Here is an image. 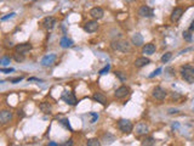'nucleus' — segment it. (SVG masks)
I'll return each instance as SVG.
<instances>
[{
	"mask_svg": "<svg viewBox=\"0 0 194 146\" xmlns=\"http://www.w3.org/2000/svg\"><path fill=\"white\" fill-rule=\"evenodd\" d=\"M61 123H62V124H64L68 129H71V130H72V128H71V126H69V121H68V120H62V122H61Z\"/></svg>",
	"mask_w": 194,
	"mask_h": 146,
	"instance_id": "33",
	"label": "nucleus"
},
{
	"mask_svg": "<svg viewBox=\"0 0 194 146\" xmlns=\"http://www.w3.org/2000/svg\"><path fill=\"white\" fill-rule=\"evenodd\" d=\"M153 14H154L153 9H150V8L147 6V5H143V6H141V8L138 9V15H140L141 17H152Z\"/></svg>",
	"mask_w": 194,
	"mask_h": 146,
	"instance_id": "9",
	"label": "nucleus"
},
{
	"mask_svg": "<svg viewBox=\"0 0 194 146\" xmlns=\"http://www.w3.org/2000/svg\"><path fill=\"white\" fill-rule=\"evenodd\" d=\"M49 145H50V146H56L57 144H56V142H53V141H51V142H49Z\"/></svg>",
	"mask_w": 194,
	"mask_h": 146,
	"instance_id": "40",
	"label": "nucleus"
},
{
	"mask_svg": "<svg viewBox=\"0 0 194 146\" xmlns=\"http://www.w3.org/2000/svg\"><path fill=\"white\" fill-rule=\"evenodd\" d=\"M112 48L117 51H120V52H130L131 51L130 43H129L127 40H123V39L112 42Z\"/></svg>",
	"mask_w": 194,
	"mask_h": 146,
	"instance_id": "2",
	"label": "nucleus"
},
{
	"mask_svg": "<svg viewBox=\"0 0 194 146\" xmlns=\"http://www.w3.org/2000/svg\"><path fill=\"white\" fill-rule=\"evenodd\" d=\"M171 56H172V52H165L163 56H161V62H163V64H166L168 61H170Z\"/></svg>",
	"mask_w": 194,
	"mask_h": 146,
	"instance_id": "22",
	"label": "nucleus"
},
{
	"mask_svg": "<svg viewBox=\"0 0 194 146\" xmlns=\"http://www.w3.org/2000/svg\"><path fill=\"white\" fill-rule=\"evenodd\" d=\"M150 64V60L148 57H138V58H136V61H135V66L136 67H143V66H147V65H149Z\"/></svg>",
	"mask_w": 194,
	"mask_h": 146,
	"instance_id": "17",
	"label": "nucleus"
},
{
	"mask_svg": "<svg viewBox=\"0 0 194 146\" xmlns=\"http://www.w3.org/2000/svg\"><path fill=\"white\" fill-rule=\"evenodd\" d=\"M160 72H161V68H158V70H155V71L153 72V73H150V74H149V78H153L154 76H158V74H159Z\"/></svg>",
	"mask_w": 194,
	"mask_h": 146,
	"instance_id": "32",
	"label": "nucleus"
},
{
	"mask_svg": "<svg viewBox=\"0 0 194 146\" xmlns=\"http://www.w3.org/2000/svg\"><path fill=\"white\" fill-rule=\"evenodd\" d=\"M109 70H111V65H107V66H105V67L100 71V74H106V73H108Z\"/></svg>",
	"mask_w": 194,
	"mask_h": 146,
	"instance_id": "29",
	"label": "nucleus"
},
{
	"mask_svg": "<svg viewBox=\"0 0 194 146\" xmlns=\"http://www.w3.org/2000/svg\"><path fill=\"white\" fill-rule=\"evenodd\" d=\"M92 98H93L95 101L100 102V104H102V105H106V104H107V98H106L103 94H101V93H95Z\"/></svg>",
	"mask_w": 194,
	"mask_h": 146,
	"instance_id": "19",
	"label": "nucleus"
},
{
	"mask_svg": "<svg viewBox=\"0 0 194 146\" xmlns=\"http://www.w3.org/2000/svg\"><path fill=\"white\" fill-rule=\"evenodd\" d=\"M135 133L136 135H143L148 133V126L146 122H138L135 127Z\"/></svg>",
	"mask_w": 194,
	"mask_h": 146,
	"instance_id": "6",
	"label": "nucleus"
},
{
	"mask_svg": "<svg viewBox=\"0 0 194 146\" xmlns=\"http://www.w3.org/2000/svg\"><path fill=\"white\" fill-rule=\"evenodd\" d=\"M0 71H2L3 73H10V72H14L15 70H14V68H2Z\"/></svg>",
	"mask_w": 194,
	"mask_h": 146,
	"instance_id": "34",
	"label": "nucleus"
},
{
	"mask_svg": "<svg viewBox=\"0 0 194 146\" xmlns=\"http://www.w3.org/2000/svg\"><path fill=\"white\" fill-rule=\"evenodd\" d=\"M55 60H56V55H55V54H49V55H46V56L43 57L41 65H43V66H49V65L53 64Z\"/></svg>",
	"mask_w": 194,
	"mask_h": 146,
	"instance_id": "15",
	"label": "nucleus"
},
{
	"mask_svg": "<svg viewBox=\"0 0 194 146\" xmlns=\"http://www.w3.org/2000/svg\"><path fill=\"white\" fill-rule=\"evenodd\" d=\"M23 79V77H16V78H10L9 80H10V83H14V84H16V83H20L21 80Z\"/></svg>",
	"mask_w": 194,
	"mask_h": 146,
	"instance_id": "30",
	"label": "nucleus"
},
{
	"mask_svg": "<svg viewBox=\"0 0 194 146\" xmlns=\"http://www.w3.org/2000/svg\"><path fill=\"white\" fill-rule=\"evenodd\" d=\"M97 28H99V23H97V20H96V21H87V22L84 24V29H85L87 33H93V32H96Z\"/></svg>",
	"mask_w": 194,
	"mask_h": 146,
	"instance_id": "8",
	"label": "nucleus"
},
{
	"mask_svg": "<svg viewBox=\"0 0 194 146\" xmlns=\"http://www.w3.org/2000/svg\"><path fill=\"white\" fill-rule=\"evenodd\" d=\"M91 114H92V120H91V123H95V122H96V120L99 118V116H97L96 113H93V112H91Z\"/></svg>",
	"mask_w": 194,
	"mask_h": 146,
	"instance_id": "35",
	"label": "nucleus"
},
{
	"mask_svg": "<svg viewBox=\"0 0 194 146\" xmlns=\"http://www.w3.org/2000/svg\"><path fill=\"white\" fill-rule=\"evenodd\" d=\"M62 100L64 101V102H67L68 105H77V99H75V96H74V94L73 93H69V92H63V94H62Z\"/></svg>",
	"mask_w": 194,
	"mask_h": 146,
	"instance_id": "4",
	"label": "nucleus"
},
{
	"mask_svg": "<svg viewBox=\"0 0 194 146\" xmlns=\"http://www.w3.org/2000/svg\"><path fill=\"white\" fill-rule=\"evenodd\" d=\"M180 73H181V77L187 83H189V84L194 83V66H192V65L182 66L180 70Z\"/></svg>",
	"mask_w": 194,
	"mask_h": 146,
	"instance_id": "1",
	"label": "nucleus"
},
{
	"mask_svg": "<svg viewBox=\"0 0 194 146\" xmlns=\"http://www.w3.org/2000/svg\"><path fill=\"white\" fill-rule=\"evenodd\" d=\"M0 62H2V65H3V66H8V65L10 64V57H8V56H3V57H2V60H0Z\"/></svg>",
	"mask_w": 194,
	"mask_h": 146,
	"instance_id": "26",
	"label": "nucleus"
},
{
	"mask_svg": "<svg viewBox=\"0 0 194 146\" xmlns=\"http://www.w3.org/2000/svg\"><path fill=\"white\" fill-rule=\"evenodd\" d=\"M142 52L146 55H153L155 52V45L153 43H148L142 48Z\"/></svg>",
	"mask_w": 194,
	"mask_h": 146,
	"instance_id": "16",
	"label": "nucleus"
},
{
	"mask_svg": "<svg viewBox=\"0 0 194 146\" xmlns=\"http://www.w3.org/2000/svg\"><path fill=\"white\" fill-rule=\"evenodd\" d=\"M55 24H56V18L51 17V16L45 17L44 21H43V26H44L45 29H47V31H51V29L55 27Z\"/></svg>",
	"mask_w": 194,
	"mask_h": 146,
	"instance_id": "10",
	"label": "nucleus"
},
{
	"mask_svg": "<svg viewBox=\"0 0 194 146\" xmlns=\"http://www.w3.org/2000/svg\"><path fill=\"white\" fill-rule=\"evenodd\" d=\"M129 88L127 86H120V88H118V89L115 90V93H114V95H115V98L117 99H123V98H125L127 94H129Z\"/></svg>",
	"mask_w": 194,
	"mask_h": 146,
	"instance_id": "13",
	"label": "nucleus"
},
{
	"mask_svg": "<svg viewBox=\"0 0 194 146\" xmlns=\"http://www.w3.org/2000/svg\"><path fill=\"white\" fill-rule=\"evenodd\" d=\"M189 31H190V32L194 31V20H193V22H192V24H190V27H189Z\"/></svg>",
	"mask_w": 194,
	"mask_h": 146,
	"instance_id": "37",
	"label": "nucleus"
},
{
	"mask_svg": "<svg viewBox=\"0 0 194 146\" xmlns=\"http://www.w3.org/2000/svg\"><path fill=\"white\" fill-rule=\"evenodd\" d=\"M154 144H155V140L152 136H147L143 140V145H154Z\"/></svg>",
	"mask_w": 194,
	"mask_h": 146,
	"instance_id": "25",
	"label": "nucleus"
},
{
	"mask_svg": "<svg viewBox=\"0 0 194 146\" xmlns=\"http://www.w3.org/2000/svg\"><path fill=\"white\" fill-rule=\"evenodd\" d=\"M12 118V112L9 111V110H3L2 112H0V122H2L3 124H6L11 121Z\"/></svg>",
	"mask_w": 194,
	"mask_h": 146,
	"instance_id": "7",
	"label": "nucleus"
},
{
	"mask_svg": "<svg viewBox=\"0 0 194 146\" xmlns=\"http://www.w3.org/2000/svg\"><path fill=\"white\" fill-rule=\"evenodd\" d=\"M131 40H132V44L136 45V46H141V45L143 44V37H142L140 33H135V34L132 36Z\"/></svg>",
	"mask_w": 194,
	"mask_h": 146,
	"instance_id": "18",
	"label": "nucleus"
},
{
	"mask_svg": "<svg viewBox=\"0 0 194 146\" xmlns=\"http://www.w3.org/2000/svg\"><path fill=\"white\" fill-rule=\"evenodd\" d=\"M39 108H40V111L41 112H44V113H51V110H52V106H51V104L50 102H46V101H44V102H41L40 105H39Z\"/></svg>",
	"mask_w": 194,
	"mask_h": 146,
	"instance_id": "20",
	"label": "nucleus"
},
{
	"mask_svg": "<svg viewBox=\"0 0 194 146\" xmlns=\"http://www.w3.org/2000/svg\"><path fill=\"white\" fill-rule=\"evenodd\" d=\"M28 80L29 82H32V80H35V82H43L41 79H39V78H28Z\"/></svg>",
	"mask_w": 194,
	"mask_h": 146,
	"instance_id": "36",
	"label": "nucleus"
},
{
	"mask_svg": "<svg viewBox=\"0 0 194 146\" xmlns=\"http://www.w3.org/2000/svg\"><path fill=\"white\" fill-rule=\"evenodd\" d=\"M14 58H15L17 62H22V61H24V54L15 52V54H14Z\"/></svg>",
	"mask_w": 194,
	"mask_h": 146,
	"instance_id": "23",
	"label": "nucleus"
},
{
	"mask_svg": "<svg viewBox=\"0 0 194 146\" xmlns=\"http://www.w3.org/2000/svg\"><path fill=\"white\" fill-rule=\"evenodd\" d=\"M115 76L121 80V82H124V80H126V76L123 73V72H120V71H118V72H115Z\"/></svg>",
	"mask_w": 194,
	"mask_h": 146,
	"instance_id": "28",
	"label": "nucleus"
},
{
	"mask_svg": "<svg viewBox=\"0 0 194 146\" xmlns=\"http://www.w3.org/2000/svg\"><path fill=\"white\" fill-rule=\"evenodd\" d=\"M86 145L87 146H100V141L97 139H90V140H87Z\"/></svg>",
	"mask_w": 194,
	"mask_h": 146,
	"instance_id": "24",
	"label": "nucleus"
},
{
	"mask_svg": "<svg viewBox=\"0 0 194 146\" xmlns=\"http://www.w3.org/2000/svg\"><path fill=\"white\" fill-rule=\"evenodd\" d=\"M183 38H184V40H187V42H192V34H190V31L189 32H183Z\"/></svg>",
	"mask_w": 194,
	"mask_h": 146,
	"instance_id": "27",
	"label": "nucleus"
},
{
	"mask_svg": "<svg viewBox=\"0 0 194 146\" xmlns=\"http://www.w3.org/2000/svg\"><path fill=\"white\" fill-rule=\"evenodd\" d=\"M152 95H153L156 100H164V99L166 98V92H165L161 86H155L154 89H153Z\"/></svg>",
	"mask_w": 194,
	"mask_h": 146,
	"instance_id": "5",
	"label": "nucleus"
},
{
	"mask_svg": "<svg viewBox=\"0 0 194 146\" xmlns=\"http://www.w3.org/2000/svg\"><path fill=\"white\" fill-rule=\"evenodd\" d=\"M126 2H134V0H126Z\"/></svg>",
	"mask_w": 194,
	"mask_h": 146,
	"instance_id": "41",
	"label": "nucleus"
},
{
	"mask_svg": "<svg viewBox=\"0 0 194 146\" xmlns=\"http://www.w3.org/2000/svg\"><path fill=\"white\" fill-rule=\"evenodd\" d=\"M72 144H73V142H72V140H68V142H64L63 145H64V146H71Z\"/></svg>",
	"mask_w": 194,
	"mask_h": 146,
	"instance_id": "38",
	"label": "nucleus"
},
{
	"mask_svg": "<svg viewBox=\"0 0 194 146\" xmlns=\"http://www.w3.org/2000/svg\"><path fill=\"white\" fill-rule=\"evenodd\" d=\"M59 45H61L62 48H71V46L73 45V42H72L71 39H68L67 37H63V38H61V40H59Z\"/></svg>",
	"mask_w": 194,
	"mask_h": 146,
	"instance_id": "21",
	"label": "nucleus"
},
{
	"mask_svg": "<svg viewBox=\"0 0 194 146\" xmlns=\"http://www.w3.org/2000/svg\"><path fill=\"white\" fill-rule=\"evenodd\" d=\"M183 15V9L182 8H175L174 11L171 12V21L172 22H178L180 18Z\"/></svg>",
	"mask_w": 194,
	"mask_h": 146,
	"instance_id": "14",
	"label": "nucleus"
},
{
	"mask_svg": "<svg viewBox=\"0 0 194 146\" xmlns=\"http://www.w3.org/2000/svg\"><path fill=\"white\" fill-rule=\"evenodd\" d=\"M29 50H32V44H29V43H22V44H18V45L15 46V51L16 52L26 54Z\"/></svg>",
	"mask_w": 194,
	"mask_h": 146,
	"instance_id": "12",
	"label": "nucleus"
},
{
	"mask_svg": "<svg viewBox=\"0 0 194 146\" xmlns=\"http://www.w3.org/2000/svg\"><path fill=\"white\" fill-rule=\"evenodd\" d=\"M17 114H18V116H21V117H23V111H18V112H17Z\"/></svg>",
	"mask_w": 194,
	"mask_h": 146,
	"instance_id": "39",
	"label": "nucleus"
},
{
	"mask_svg": "<svg viewBox=\"0 0 194 146\" xmlns=\"http://www.w3.org/2000/svg\"><path fill=\"white\" fill-rule=\"evenodd\" d=\"M15 15H16L15 12H11V14H8V15H5V16H3V17H2V21H6V20H9V18H12V17H14Z\"/></svg>",
	"mask_w": 194,
	"mask_h": 146,
	"instance_id": "31",
	"label": "nucleus"
},
{
	"mask_svg": "<svg viewBox=\"0 0 194 146\" xmlns=\"http://www.w3.org/2000/svg\"><path fill=\"white\" fill-rule=\"evenodd\" d=\"M118 128H119V130L120 132H123V133H130V132H132V129H134V126H132V123L129 121V120H125V118H121V120H119L118 121Z\"/></svg>",
	"mask_w": 194,
	"mask_h": 146,
	"instance_id": "3",
	"label": "nucleus"
},
{
	"mask_svg": "<svg viewBox=\"0 0 194 146\" xmlns=\"http://www.w3.org/2000/svg\"><path fill=\"white\" fill-rule=\"evenodd\" d=\"M103 15H105V12H103V10L101 9V8H92L91 10H90V16L93 18V20H100V18H102L103 17Z\"/></svg>",
	"mask_w": 194,
	"mask_h": 146,
	"instance_id": "11",
	"label": "nucleus"
}]
</instances>
